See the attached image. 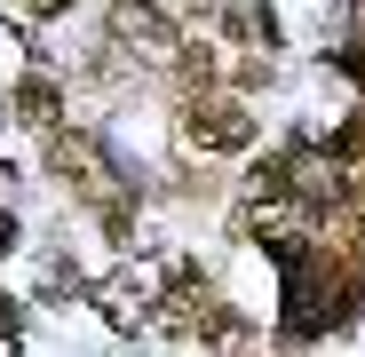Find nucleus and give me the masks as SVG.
I'll use <instances>...</instances> for the list:
<instances>
[{
	"label": "nucleus",
	"instance_id": "nucleus-1",
	"mask_svg": "<svg viewBox=\"0 0 365 357\" xmlns=\"http://www.w3.org/2000/svg\"><path fill=\"white\" fill-rule=\"evenodd\" d=\"M247 135H255V119H247V103H222V95H199L191 111H182V143L191 151H247Z\"/></svg>",
	"mask_w": 365,
	"mask_h": 357
},
{
	"label": "nucleus",
	"instance_id": "nucleus-2",
	"mask_svg": "<svg viewBox=\"0 0 365 357\" xmlns=\"http://www.w3.org/2000/svg\"><path fill=\"white\" fill-rule=\"evenodd\" d=\"M96 310H103L111 326H143V318L159 310V270H151V262H119V270L96 286Z\"/></svg>",
	"mask_w": 365,
	"mask_h": 357
},
{
	"label": "nucleus",
	"instance_id": "nucleus-3",
	"mask_svg": "<svg viewBox=\"0 0 365 357\" xmlns=\"http://www.w3.org/2000/svg\"><path fill=\"white\" fill-rule=\"evenodd\" d=\"M111 40L143 48V56H175V24H167L159 0H111Z\"/></svg>",
	"mask_w": 365,
	"mask_h": 357
},
{
	"label": "nucleus",
	"instance_id": "nucleus-4",
	"mask_svg": "<svg viewBox=\"0 0 365 357\" xmlns=\"http://www.w3.org/2000/svg\"><path fill=\"white\" fill-rule=\"evenodd\" d=\"M16 119H24V128H56V119H64V103H56L48 80H24V88H16Z\"/></svg>",
	"mask_w": 365,
	"mask_h": 357
},
{
	"label": "nucleus",
	"instance_id": "nucleus-5",
	"mask_svg": "<svg viewBox=\"0 0 365 357\" xmlns=\"http://www.w3.org/2000/svg\"><path fill=\"white\" fill-rule=\"evenodd\" d=\"M24 9H32V16H56V9H64V0H24Z\"/></svg>",
	"mask_w": 365,
	"mask_h": 357
},
{
	"label": "nucleus",
	"instance_id": "nucleus-6",
	"mask_svg": "<svg viewBox=\"0 0 365 357\" xmlns=\"http://www.w3.org/2000/svg\"><path fill=\"white\" fill-rule=\"evenodd\" d=\"M0 247H9V214H0Z\"/></svg>",
	"mask_w": 365,
	"mask_h": 357
}]
</instances>
